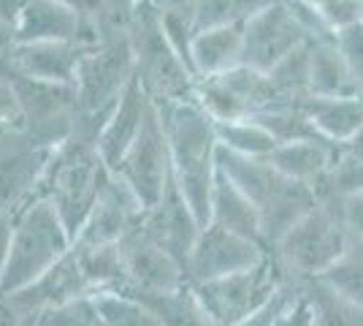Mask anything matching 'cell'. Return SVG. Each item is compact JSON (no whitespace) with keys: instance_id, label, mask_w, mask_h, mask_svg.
I'll use <instances>...</instances> for the list:
<instances>
[{"instance_id":"cell-21","label":"cell","mask_w":363,"mask_h":326,"mask_svg":"<svg viewBox=\"0 0 363 326\" xmlns=\"http://www.w3.org/2000/svg\"><path fill=\"white\" fill-rule=\"evenodd\" d=\"M298 109L315 125L320 136L339 150L363 128V95H345V98L309 95L298 104Z\"/></svg>"},{"instance_id":"cell-20","label":"cell","mask_w":363,"mask_h":326,"mask_svg":"<svg viewBox=\"0 0 363 326\" xmlns=\"http://www.w3.org/2000/svg\"><path fill=\"white\" fill-rule=\"evenodd\" d=\"M152 107L155 104L150 101V95L144 93L138 79H133L130 87L117 101V107L111 109L106 125L101 131V139H98V150H101L108 169H114L122 161V156L130 150V144L136 141L147 117H150Z\"/></svg>"},{"instance_id":"cell-15","label":"cell","mask_w":363,"mask_h":326,"mask_svg":"<svg viewBox=\"0 0 363 326\" xmlns=\"http://www.w3.org/2000/svg\"><path fill=\"white\" fill-rule=\"evenodd\" d=\"M309 41V33L290 14L288 6L277 0L244 25V65L269 74L277 63Z\"/></svg>"},{"instance_id":"cell-6","label":"cell","mask_w":363,"mask_h":326,"mask_svg":"<svg viewBox=\"0 0 363 326\" xmlns=\"http://www.w3.org/2000/svg\"><path fill=\"white\" fill-rule=\"evenodd\" d=\"M350 239L339 202H318L279 239L274 259L288 280H315L345 256Z\"/></svg>"},{"instance_id":"cell-24","label":"cell","mask_w":363,"mask_h":326,"mask_svg":"<svg viewBox=\"0 0 363 326\" xmlns=\"http://www.w3.org/2000/svg\"><path fill=\"white\" fill-rule=\"evenodd\" d=\"M209 223L239 234V237H247V239H252V242L266 248L263 232H260V217H257L252 202L244 196L242 188L220 169H217V180H214L212 190V215H209Z\"/></svg>"},{"instance_id":"cell-12","label":"cell","mask_w":363,"mask_h":326,"mask_svg":"<svg viewBox=\"0 0 363 326\" xmlns=\"http://www.w3.org/2000/svg\"><path fill=\"white\" fill-rule=\"evenodd\" d=\"M111 171L120 174L122 180L133 188V193L144 202L147 210L160 202L174 171H171V153H168V139L157 107H152L141 134Z\"/></svg>"},{"instance_id":"cell-33","label":"cell","mask_w":363,"mask_h":326,"mask_svg":"<svg viewBox=\"0 0 363 326\" xmlns=\"http://www.w3.org/2000/svg\"><path fill=\"white\" fill-rule=\"evenodd\" d=\"M252 120H257V123L263 125L274 139H277V144H290V141H325L315 131V125L306 120V114L298 107L269 109V112L257 114Z\"/></svg>"},{"instance_id":"cell-41","label":"cell","mask_w":363,"mask_h":326,"mask_svg":"<svg viewBox=\"0 0 363 326\" xmlns=\"http://www.w3.org/2000/svg\"><path fill=\"white\" fill-rule=\"evenodd\" d=\"M11 242H14V215L0 210V283L9 266V256H11Z\"/></svg>"},{"instance_id":"cell-16","label":"cell","mask_w":363,"mask_h":326,"mask_svg":"<svg viewBox=\"0 0 363 326\" xmlns=\"http://www.w3.org/2000/svg\"><path fill=\"white\" fill-rule=\"evenodd\" d=\"M101 31L90 16L68 0H22L14 22V44L35 41H82L95 44Z\"/></svg>"},{"instance_id":"cell-43","label":"cell","mask_w":363,"mask_h":326,"mask_svg":"<svg viewBox=\"0 0 363 326\" xmlns=\"http://www.w3.org/2000/svg\"><path fill=\"white\" fill-rule=\"evenodd\" d=\"M68 3H74L79 11H84V16H90L95 28L101 31V0H68Z\"/></svg>"},{"instance_id":"cell-8","label":"cell","mask_w":363,"mask_h":326,"mask_svg":"<svg viewBox=\"0 0 363 326\" xmlns=\"http://www.w3.org/2000/svg\"><path fill=\"white\" fill-rule=\"evenodd\" d=\"M285 283H288V275L282 272V266L277 264L272 253L266 261H260L252 269H244L212 283H201L193 288L217 324L236 326L260 308H266L285 288Z\"/></svg>"},{"instance_id":"cell-46","label":"cell","mask_w":363,"mask_h":326,"mask_svg":"<svg viewBox=\"0 0 363 326\" xmlns=\"http://www.w3.org/2000/svg\"><path fill=\"white\" fill-rule=\"evenodd\" d=\"M11 49H9V52H0V79H14L16 77L14 60H11Z\"/></svg>"},{"instance_id":"cell-38","label":"cell","mask_w":363,"mask_h":326,"mask_svg":"<svg viewBox=\"0 0 363 326\" xmlns=\"http://www.w3.org/2000/svg\"><path fill=\"white\" fill-rule=\"evenodd\" d=\"M144 0H101V33L128 31L136 9Z\"/></svg>"},{"instance_id":"cell-37","label":"cell","mask_w":363,"mask_h":326,"mask_svg":"<svg viewBox=\"0 0 363 326\" xmlns=\"http://www.w3.org/2000/svg\"><path fill=\"white\" fill-rule=\"evenodd\" d=\"M333 44L342 52V58H345L347 68L352 71V77H355L363 93V19L333 33Z\"/></svg>"},{"instance_id":"cell-1","label":"cell","mask_w":363,"mask_h":326,"mask_svg":"<svg viewBox=\"0 0 363 326\" xmlns=\"http://www.w3.org/2000/svg\"><path fill=\"white\" fill-rule=\"evenodd\" d=\"M106 120L108 117L82 114L74 134L60 147H55L41 183L38 199H46L57 210V215L68 226V232L74 234V239L87 223L111 171L98 150V139Z\"/></svg>"},{"instance_id":"cell-23","label":"cell","mask_w":363,"mask_h":326,"mask_svg":"<svg viewBox=\"0 0 363 326\" xmlns=\"http://www.w3.org/2000/svg\"><path fill=\"white\" fill-rule=\"evenodd\" d=\"M193 71L198 79L220 77L244 65V25L201 31L193 41Z\"/></svg>"},{"instance_id":"cell-7","label":"cell","mask_w":363,"mask_h":326,"mask_svg":"<svg viewBox=\"0 0 363 326\" xmlns=\"http://www.w3.org/2000/svg\"><path fill=\"white\" fill-rule=\"evenodd\" d=\"M136 79V60L128 31H104L87 47L76 71V95L82 114L108 117L122 93Z\"/></svg>"},{"instance_id":"cell-5","label":"cell","mask_w":363,"mask_h":326,"mask_svg":"<svg viewBox=\"0 0 363 326\" xmlns=\"http://www.w3.org/2000/svg\"><path fill=\"white\" fill-rule=\"evenodd\" d=\"M76 245L74 234L46 199H35L14 215V242L0 283V296L16 294L41 280Z\"/></svg>"},{"instance_id":"cell-17","label":"cell","mask_w":363,"mask_h":326,"mask_svg":"<svg viewBox=\"0 0 363 326\" xmlns=\"http://www.w3.org/2000/svg\"><path fill=\"white\" fill-rule=\"evenodd\" d=\"M117 248H120L125 278H128V294H171V291H179L187 286L184 266L157 242H152L150 237L141 232V226L130 237H125Z\"/></svg>"},{"instance_id":"cell-28","label":"cell","mask_w":363,"mask_h":326,"mask_svg":"<svg viewBox=\"0 0 363 326\" xmlns=\"http://www.w3.org/2000/svg\"><path fill=\"white\" fill-rule=\"evenodd\" d=\"M277 95L288 104L298 107L303 98L312 95V41L290 52L282 63H277L269 71Z\"/></svg>"},{"instance_id":"cell-42","label":"cell","mask_w":363,"mask_h":326,"mask_svg":"<svg viewBox=\"0 0 363 326\" xmlns=\"http://www.w3.org/2000/svg\"><path fill=\"white\" fill-rule=\"evenodd\" d=\"M285 288H288V283H285ZM285 288L274 296L266 308H260V310L252 313L250 318H244L242 324H236V326H274L277 315H279V310H282V302H285Z\"/></svg>"},{"instance_id":"cell-29","label":"cell","mask_w":363,"mask_h":326,"mask_svg":"<svg viewBox=\"0 0 363 326\" xmlns=\"http://www.w3.org/2000/svg\"><path fill=\"white\" fill-rule=\"evenodd\" d=\"M303 291L315 308V326H363V308L333 291L323 280H303Z\"/></svg>"},{"instance_id":"cell-40","label":"cell","mask_w":363,"mask_h":326,"mask_svg":"<svg viewBox=\"0 0 363 326\" xmlns=\"http://www.w3.org/2000/svg\"><path fill=\"white\" fill-rule=\"evenodd\" d=\"M339 207H342V217L347 223L350 234L363 239V193H355L345 202H339Z\"/></svg>"},{"instance_id":"cell-27","label":"cell","mask_w":363,"mask_h":326,"mask_svg":"<svg viewBox=\"0 0 363 326\" xmlns=\"http://www.w3.org/2000/svg\"><path fill=\"white\" fill-rule=\"evenodd\" d=\"M277 0H184V9L193 16L196 31L247 25L255 14L269 9Z\"/></svg>"},{"instance_id":"cell-19","label":"cell","mask_w":363,"mask_h":326,"mask_svg":"<svg viewBox=\"0 0 363 326\" xmlns=\"http://www.w3.org/2000/svg\"><path fill=\"white\" fill-rule=\"evenodd\" d=\"M90 44L82 41H35V44H14L16 77L55 82V85H74L79 63Z\"/></svg>"},{"instance_id":"cell-31","label":"cell","mask_w":363,"mask_h":326,"mask_svg":"<svg viewBox=\"0 0 363 326\" xmlns=\"http://www.w3.org/2000/svg\"><path fill=\"white\" fill-rule=\"evenodd\" d=\"M318 280L328 283L333 291H339L352 305L363 308V239L352 237L345 256Z\"/></svg>"},{"instance_id":"cell-4","label":"cell","mask_w":363,"mask_h":326,"mask_svg":"<svg viewBox=\"0 0 363 326\" xmlns=\"http://www.w3.org/2000/svg\"><path fill=\"white\" fill-rule=\"evenodd\" d=\"M133 60H136V79L150 95L155 107L168 104H187L196 101L198 79L179 58V52L171 47L160 11L152 9L144 0L128 25Z\"/></svg>"},{"instance_id":"cell-13","label":"cell","mask_w":363,"mask_h":326,"mask_svg":"<svg viewBox=\"0 0 363 326\" xmlns=\"http://www.w3.org/2000/svg\"><path fill=\"white\" fill-rule=\"evenodd\" d=\"M269 256L272 253L263 245L209 223V226H203L198 242L187 256L184 275H187L190 286H201V283H212V280L252 269L260 261H266Z\"/></svg>"},{"instance_id":"cell-34","label":"cell","mask_w":363,"mask_h":326,"mask_svg":"<svg viewBox=\"0 0 363 326\" xmlns=\"http://www.w3.org/2000/svg\"><path fill=\"white\" fill-rule=\"evenodd\" d=\"M35 326H104V315L98 310L95 296H87L49 308Z\"/></svg>"},{"instance_id":"cell-48","label":"cell","mask_w":363,"mask_h":326,"mask_svg":"<svg viewBox=\"0 0 363 326\" xmlns=\"http://www.w3.org/2000/svg\"><path fill=\"white\" fill-rule=\"evenodd\" d=\"M152 9H157V11H168V9H177V6H182L184 0H147Z\"/></svg>"},{"instance_id":"cell-36","label":"cell","mask_w":363,"mask_h":326,"mask_svg":"<svg viewBox=\"0 0 363 326\" xmlns=\"http://www.w3.org/2000/svg\"><path fill=\"white\" fill-rule=\"evenodd\" d=\"M333 33L363 19V0H306Z\"/></svg>"},{"instance_id":"cell-11","label":"cell","mask_w":363,"mask_h":326,"mask_svg":"<svg viewBox=\"0 0 363 326\" xmlns=\"http://www.w3.org/2000/svg\"><path fill=\"white\" fill-rule=\"evenodd\" d=\"M52 153V147L28 136L19 125L6 128L0 136V210L16 215L38 199Z\"/></svg>"},{"instance_id":"cell-14","label":"cell","mask_w":363,"mask_h":326,"mask_svg":"<svg viewBox=\"0 0 363 326\" xmlns=\"http://www.w3.org/2000/svg\"><path fill=\"white\" fill-rule=\"evenodd\" d=\"M144 215H147V207L133 193V188L120 174L108 171L90 217L76 237V245H84V248L120 245L125 237H130L144 223Z\"/></svg>"},{"instance_id":"cell-32","label":"cell","mask_w":363,"mask_h":326,"mask_svg":"<svg viewBox=\"0 0 363 326\" xmlns=\"http://www.w3.org/2000/svg\"><path fill=\"white\" fill-rule=\"evenodd\" d=\"M95 302L104 315V326H163L150 305L136 294H128V291L101 294L95 296Z\"/></svg>"},{"instance_id":"cell-39","label":"cell","mask_w":363,"mask_h":326,"mask_svg":"<svg viewBox=\"0 0 363 326\" xmlns=\"http://www.w3.org/2000/svg\"><path fill=\"white\" fill-rule=\"evenodd\" d=\"M0 125H19V98L14 79H0Z\"/></svg>"},{"instance_id":"cell-47","label":"cell","mask_w":363,"mask_h":326,"mask_svg":"<svg viewBox=\"0 0 363 326\" xmlns=\"http://www.w3.org/2000/svg\"><path fill=\"white\" fill-rule=\"evenodd\" d=\"M11 47H14V28L0 22V52H9Z\"/></svg>"},{"instance_id":"cell-3","label":"cell","mask_w":363,"mask_h":326,"mask_svg":"<svg viewBox=\"0 0 363 326\" xmlns=\"http://www.w3.org/2000/svg\"><path fill=\"white\" fill-rule=\"evenodd\" d=\"M217 169L225 171L244 190V196L252 202L260 217L263 242L272 253L279 245V239L318 204L312 188L290 180L288 174H282L266 158H244L220 147Z\"/></svg>"},{"instance_id":"cell-25","label":"cell","mask_w":363,"mask_h":326,"mask_svg":"<svg viewBox=\"0 0 363 326\" xmlns=\"http://www.w3.org/2000/svg\"><path fill=\"white\" fill-rule=\"evenodd\" d=\"M312 95H325V98L363 95L333 38L312 41Z\"/></svg>"},{"instance_id":"cell-26","label":"cell","mask_w":363,"mask_h":326,"mask_svg":"<svg viewBox=\"0 0 363 326\" xmlns=\"http://www.w3.org/2000/svg\"><path fill=\"white\" fill-rule=\"evenodd\" d=\"M138 299H144L150 305L163 326H220L203 308V302L198 299L196 288L190 283L171 294L138 296Z\"/></svg>"},{"instance_id":"cell-45","label":"cell","mask_w":363,"mask_h":326,"mask_svg":"<svg viewBox=\"0 0 363 326\" xmlns=\"http://www.w3.org/2000/svg\"><path fill=\"white\" fill-rule=\"evenodd\" d=\"M339 153H342V156H350V158H361L363 161V128L347 141V144H342Z\"/></svg>"},{"instance_id":"cell-22","label":"cell","mask_w":363,"mask_h":326,"mask_svg":"<svg viewBox=\"0 0 363 326\" xmlns=\"http://www.w3.org/2000/svg\"><path fill=\"white\" fill-rule=\"evenodd\" d=\"M336 158H339V147H333L328 141H290V144H279L266 161L274 163L282 174H288L290 180L318 190L331 174Z\"/></svg>"},{"instance_id":"cell-44","label":"cell","mask_w":363,"mask_h":326,"mask_svg":"<svg viewBox=\"0 0 363 326\" xmlns=\"http://www.w3.org/2000/svg\"><path fill=\"white\" fill-rule=\"evenodd\" d=\"M19 6H22V0H0V22L14 28L16 16H19Z\"/></svg>"},{"instance_id":"cell-30","label":"cell","mask_w":363,"mask_h":326,"mask_svg":"<svg viewBox=\"0 0 363 326\" xmlns=\"http://www.w3.org/2000/svg\"><path fill=\"white\" fill-rule=\"evenodd\" d=\"M217 139L228 153L244 158H269L279 147L272 134L257 120H233V123H217Z\"/></svg>"},{"instance_id":"cell-9","label":"cell","mask_w":363,"mask_h":326,"mask_svg":"<svg viewBox=\"0 0 363 326\" xmlns=\"http://www.w3.org/2000/svg\"><path fill=\"white\" fill-rule=\"evenodd\" d=\"M196 101L214 123L250 120L269 109L288 107L277 95L269 74H260L250 65H239L220 77L198 79Z\"/></svg>"},{"instance_id":"cell-10","label":"cell","mask_w":363,"mask_h":326,"mask_svg":"<svg viewBox=\"0 0 363 326\" xmlns=\"http://www.w3.org/2000/svg\"><path fill=\"white\" fill-rule=\"evenodd\" d=\"M14 87L19 98V128L28 136L55 150L76 131L82 109L74 85L14 77Z\"/></svg>"},{"instance_id":"cell-35","label":"cell","mask_w":363,"mask_h":326,"mask_svg":"<svg viewBox=\"0 0 363 326\" xmlns=\"http://www.w3.org/2000/svg\"><path fill=\"white\" fill-rule=\"evenodd\" d=\"M274 326H315V308L309 294L303 291V280H288L285 302Z\"/></svg>"},{"instance_id":"cell-2","label":"cell","mask_w":363,"mask_h":326,"mask_svg":"<svg viewBox=\"0 0 363 326\" xmlns=\"http://www.w3.org/2000/svg\"><path fill=\"white\" fill-rule=\"evenodd\" d=\"M166 131L171 171L184 199L203 226L212 215V190L217 180V123L201 109L198 101L157 107Z\"/></svg>"},{"instance_id":"cell-18","label":"cell","mask_w":363,"mask_h":326,"mask_svg":"<svg viewBox=\"0 0 363 326\" xmlns=\"http://www.w3.org/2000/svg\"><path fill=\"white\" fill-rule=\"evenodd\" d=\"M141 232L147 234L152 242H157L166 253H171L182 266L187 264V256L203 232V223L198 220L190 202L184 199L174 174H171V183H168L166 193L160 196V202L147 210Z\"/></svg>"}]
</instances>
